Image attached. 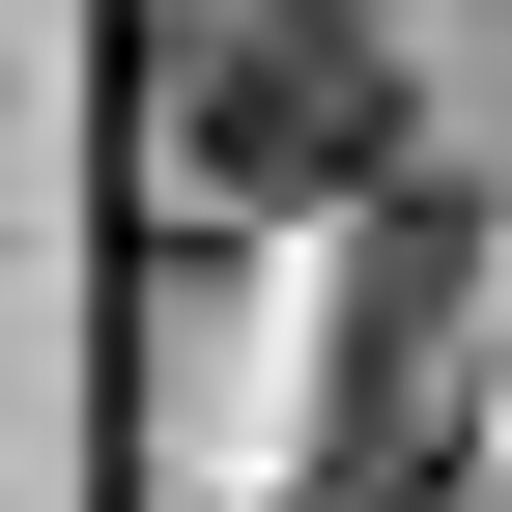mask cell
I'll return each instance as SVG.
<instances>
[{
  "instance_id": "cell-1",
  "label": "cell",
  "mask_w": 512,
  "mask_h": 512,
  "mask_svg": "<svg viewBox=\"0 0 512 512\" xmlns=\"http://www.w3.org/2000/svg\"><path fill=\"white\" fill-rule=\"evenodd\" d=\"M171 171H200V200H370V171H399V57H370V0H200V57H171Z\"/></svg>"
}]
</instances>
